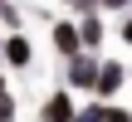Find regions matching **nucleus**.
Wrapping results in <instances>:
<instances>
[{
  "label": "nucleus",
  "mask_w": 132,
  "mask_h": 122,
  "mask_svg": "<svg viewBox=\"0 0 132 122\" xmlns=\"http://www.w3.org/2000/svg\"><path fill=\"white\" fill-rule=\"evenodd\" d=\"M59 5H69V0H59Z\"/></svg>",
  "instance_id": "nucleus-14"
},
{
  "label": "nucleus",
  "mask_w": 132,
  "mask_h": 122,
  "mask_svg": "<svg viewBox=\"0 0 132 122\" xmlns=\"http://www.w3.org/2000/svg\"><path fill=\"white\" fill-rule=\"evenodd\" d=\"M118 39L132 49V10H122V24H118Z\"/></svg>",
  "instance_id": "nucleus-10"
},
{
  "label": "nucleus",
  "mask_w": 132,
  "mask_h": 122,
  "mask_svg": "<svg viewBox=\"0 0 132 122\" xmlns=\"http://www.w3.org/2000/svg\"><path fill=\"white\" fill-rule=\"evenodd\" d=\"M49 44H54L59 59H73V54L83 49V39H78V20H54V24H49Z\"/></svg>",
  "instance_id": "nucleus-5"
},
{
  "label": "nucleus",
  "mask_w": 132,
  "mask_h": 122,
  "mask_svg": "<svg viewBox=\"0 0 132 122\" xmlns=\"http://www.w3.org/2000/svg\"><path fill=\"white\" fill-rule=\"evenodd\" d=\"M0 122H15V117H0Z\"/></svg>",
  "instance_id": "nucleus-12"
},
{
  "label": "nucleus",
  "mask_w": 132,
  "mask_h": 122,
  "mask_svg": "<svg viewBox=\"0 0 132 122\" xmlns=\"http://www.w3.org/2000/svg\"><path fill=\"white\" fill-rule=\"evenodd\" d=\"M98 122H132V108L113 103V98H103V117H98Z\"/></svg>",
  "instance_id": "nucleus-8"
},
{
  "label": "nucleus",
  "mask_w": 132,
  "mask_h": 122,
  "mask_svg": "<svg viewBox=\"0 0 132 122\" xmlns=\"http://www.w3.org/2000/svg\"><path fill=\"white\" fill-rule=\"evenodd\" d=\"M15 112H20V103H15V93H10L5 73H0V117H15Z\"/></svg>",
  "instance_id": "nucleus-9"
},
{
  "label": "nucleus",
  "mask_w": 132,
  "mask_h": 122,
  "mask_svg": "<svg viewBox=\"0 0 132 122\" xmlns=\"http://www.w3.org/2000/svg\"><path fill=\"white\" fill-rule=\"evenodd\" d=\"M0 54H5V68H29V64H34V44H29L24 29H5Z\"/></svg>",
  "instance_id": "nucleus-4"
},
{
  "label": "nucleus",
  "mask_w": 132,
  "mask_h": 122,
  "mask_svg": "<svg viewBox=\"0 0 132 122\" xmlns=\"http://www.w3.org/2000/svg\"><path fill=\"white\" fill-rule=\"evenodd\" d=\"M73 117H78V108H73V88H69V83H59V88L44 98L39 122H73Z\"/></svg>",
  "instance_id": "nucleus-3"
},
{
  "label": "nucleus",
  "mask_w": 132,
  "mask_h": 122,
  "mask_svg": "<svg viewBox=\"0 0 132 122\" xmlns=\"http://www.w3.org/2000/svg\"><path fill=\"white\" fill-rule=\"evenodd\" d=\"M0 29H24V10L15 0H0Z\"/></svg>",
  "instance_id": "nucleus-7"
},
{
  "label": "nucleus",
  "mask_w": 132,
  "mask_h": 122,
  "mask_svg": "<svg viewBox=\"0 0 132 122\" xmlns=\"http://www.w3.org/2000/svg\"><path fill=\"white\" fill-rule=\"evenodd\" d=\"M78 39H83V49H103V39H108V24H103V10H88V15H78Z\"/></svg>",
  "instance_id": "nucleus-6"
},
{
  "label": "nucleus",
  "mask_w": 132,
  "mask_h": 122,
  "mask_svg": "<svg viewBox=\"0 0 132 122\" xmlns=\"http://www.w3.org/2000/svg\"><path fill=\"white\" fill-rule=\"evenodd\" d=\"M127 10H132V5H127Z\"/></svg>",
  "instance_id": "nucleus-15"
},
{
  "label": "nucleus",
  "mask_w": 132,
  "mask_h": 122,
  "mask_svg": "<svg viewBox=\"0 0 132 122\" xmlns=\"http://www.w3.org/2000/svg\"><path fill=\"white\" fill-rule=\"evenodd\" d=\"M98 5H103V10H127L132 0H98Z\"/></svg>",
  "instance_id": "nucleus-11"
},
{
  "label": "nucleus",
  "mask_w": 132,
  "mask_h": 122,
  "mask_svg": "<svg viewBox=\"0 0 132 122\" xmlns=\"http://www.w3.org/2000/svg\"><path fill=\"white\" fill-rule=\"evenodd\" d=\"M64 83L73 93H93V83H98V54L93 49H78L73 59H64Z\"/></svg>",
  "instance_id": "nucleus-1"
},
{
  "label": "nucleus",
  "mask_w": 132,
  "mask_h": 122,
  "mask_svg": "<svg viewBox=\"0 0 132 122\" xmlns=\"http://www.w3.org/2000/svg\"><path fill=\"white\" fill-rule=\"evenodd\" d=\"M0 44H5V34H0Z\"/></svg>",
  "instance_id": "nucleus-13"
},
{
  "label": "nucleus",
  "mask_w": 132,
  "mask_h": 122,
  "mask_svg": "<svg viewBox=\"0 0 132 122\" xmlns=\"http://www.w3.org/2000/svg\"><path fill=\"white\" fill-rule=\"evenodd\" d=\"M127 88V64L122 59H98V83H93V98H118Z\"/></svg>",
  "instance_id": "nucleus-2"
}]
</instances>
